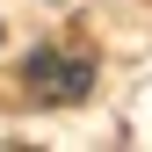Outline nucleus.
Returning <instances> with one entry per match:
<instances>
[{
	"label": "nucleus",
	"instance_id": "nucleus-1",
	"mask_svg": "<svg viewBox=\"0 0 152 152\" xmlns=\"http://www.w3.org/2000/svg\"><path fill=\"white\" fill-rule=\"evenodd\" d=\"M29 87L51 102H80L94 87V58H65V51H29Z\"/></svg>",
	"mask_w": 152,
	"mask_h": 152
}]
</instances>
